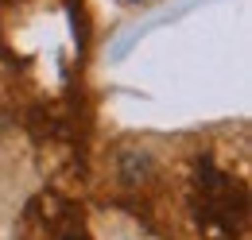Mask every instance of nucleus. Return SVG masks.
<instances>
[{
	"instance_id": "2",
	"label": "nucleus",
	"mask_w": 252,
	"mask_h": 240,
	"mask_svg": "<svg viewBox=\"0 0 252 240\" xmlns=\"http://www.w3.org/2000/svg\"><path fill=\"white\" fill-rule=\"evenodd\" d=\"M66 240H86V237H66Z\"/></svg>"
},
{
	"instance_id": "3",
	"label": "nucleus",
	"mask_w": 252,
	"mask_h": 240,
	"mask_svg": "<svg viewBox=\"0 0 252 240\" xmlns=\"http://www.w3.org/2000/svg\"><path fill=\"white\" fill-rule=\"evenodd\" d=\"M117 240H132V237H117Z\"/></svg>"
},
{
	"instance_id": "1",
	"label": "nucleus",
	"mask_w": 252,
	"mask_h": 240,
	"mask_svg": "<svg viewBox=\"0 0 252 240\" xmlns=\"http://www.w3.org/2000/svg\"><path fill=\"white\" fill-rule=\"evenodd\" d=\"M125 4H144V0H125Z\"/></svg>"
}]
</instances>
